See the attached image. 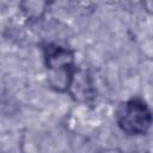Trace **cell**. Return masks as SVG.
<instances>
[{"label": "cell", "instance_id": "7a4b0ae2", "mask_svg": "<svg viewBox=\"0 0 153 153\" xmlns=\"http://www.w3.org/2000/svg\"><path fill=\"white\" fill-rule=\"evenodd\" d=\"M117 123L128 134H145L152 123L151 110L143 100L130 99L118 109Z\"/></svg>", "mask_w": 153, "mask_h": 153}, {"label": "cell", "instance_id": "6da1fadb", "mask_svg": "<svg viewBox=\"0 0 153 153\" xmlns=\"http://www.w3.org/2000/svg\"><path fill=\"white\" fill-rule=\"evenodd\" d=\"M44 56L49 69L50 85L57 91H66L73 81V54L68 49L48 44L44 48Z\"/></svg>", "mask_w": 153, "mask_h": 153}]
</instances>
